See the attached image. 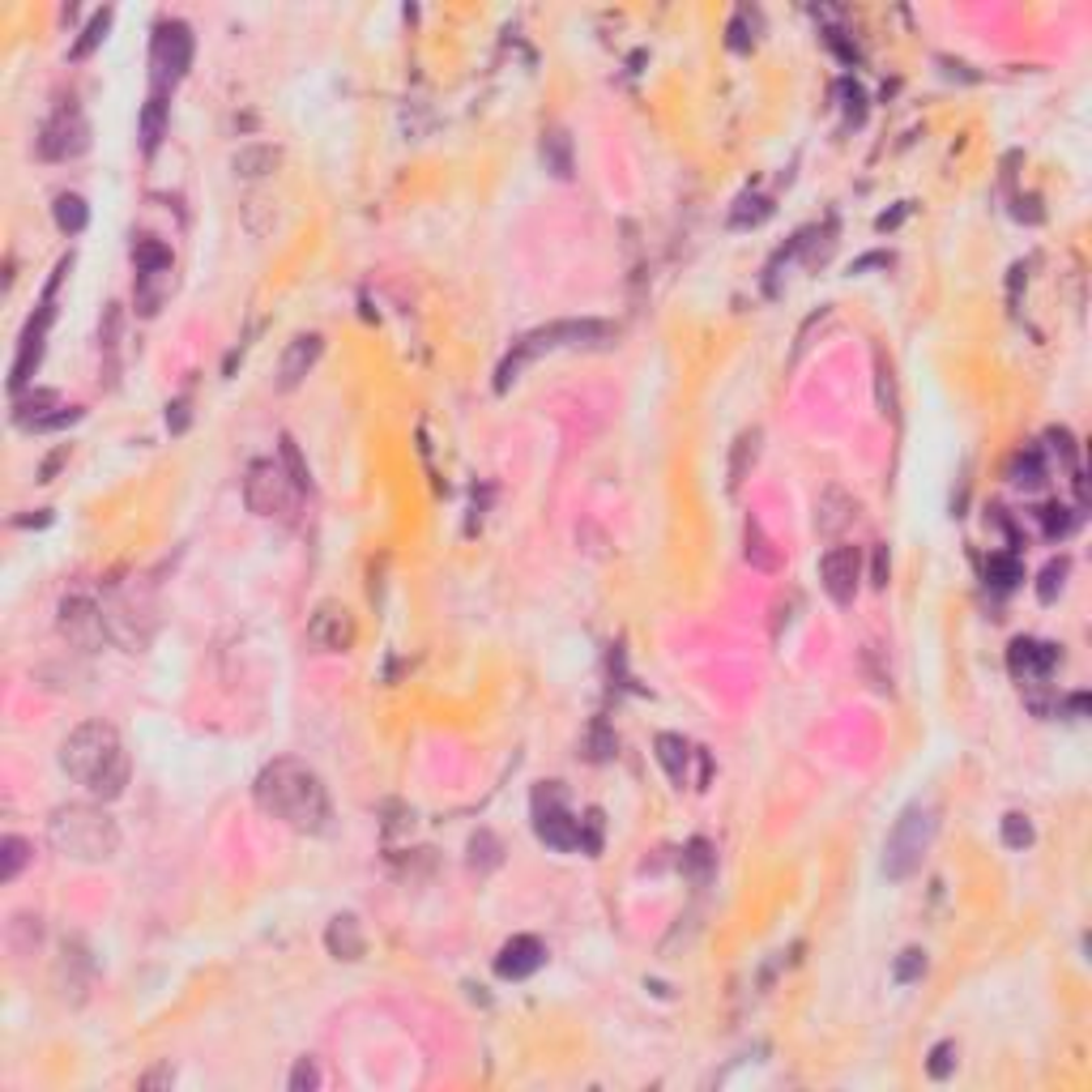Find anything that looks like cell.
I'll return each instance as SVG.
<instances>
[{"label": "cell", "mask_w": 1092, "mask_h": 1092, "mask_svg": "<svg viewBox=\"0 0 1092 1092\" xmlns=\"http://www.w3.org/2000/svg\"><path fill=\"white\" fill-rule=\"evenodd\" d=\"M252 798L256 807L286 823V828H295L303 837H321L329 833V819H333V807H329V790L321 781V772L295 760V756H282L274 764H265L252 781Z\"/></svg>", "instance_id": "6da1fadb"}, {"label": "cell", "mask_w": 1092, "mask_h": 1092, "mask_svg": "<svg viewBox=\"0 0 1092 1092\" xmlns=\"http://www.w3.org/2000/svg\"><path fill=\"white\" fill-rule=\"evenodd\" d=\"M60 768L103 803L129 790V751L111 721H82L60 743Z\"/></svg>", "instance_id": "7a4b0ae2"}, {"label": "cell", "mask_w": 1092, "mask_h": 1092, "mask_svg": "<svg viewBox=\"0 0 1092 1092\" xmlns=\"http://www.w3.org/2000/svg\"><path fill=\"white\" fill-rule=\"evenodd\" d=\"M47 845L68 862H111L120 854V823L94 803H64L47 819Z\"/></svg>", "instance_id": "3957f363"}, {"label": "cell", "mask_w": 1092, "mask_h": 1092, "mask_svg": "<svg viewBox=\"0 0 1092 1092\" xmlns=\"http://www.w3.org/2000/svg\"><path fill=\"white\" fill-rule=\"evenodd\" d=\"M615 337H619V329H615V325H606V321H555V325L533 329V333L521 337V342H513V350L504 354L500 372H495V393H508V384H513L533 359H542V354H551V350L611 346Z\"/></svg>", "instance_id": "277c9868"}, {"label": "cell", "mask_w": 1092, "mask_h": 1092, "mask_svg": "<svg viewBox=\"0 0 1092 1092\" xmlns=\"http://www.w3.org/2000/svg\"><path fill=\"white\" fill-rule=\"evenodd\" d=\"M935 837H939V807L935 803H909L901 815H896L892 833L884 841V875L892 884L909 880L913 870L927 862Z\"/></svg>", "instance_id": "5b68a950"}, {"label": "cell", "mask_w": 1092, "mask_h": 1092, "mask_svg": "<svg viewBox=\"0 0 1092 1092\" xmlns=\"http://www.w3.org/2000/svg\"><path fill=\"white\" fill-rule=\"evenodd\" d=\"M299 487L282 470V461H252L244 478V504L256 517H290L299 508Z\"/></svg>", "instance_id": "8992f818"}, {"label": "cell", "mask_w": 1092, "mask_h": 1092, "mask_svg": "<svg viewBox=\"0 0 1092 1092\" xmlns=\"http://www.w3.org/2000/svg\"><path fill=\"white\" fill-rule=\"evenodd\" d=\"M533 833H538L547 849H560V854L580 849V819L568 811L560 781H547L542 790H533Z\"/></svg>", "instance_id": "52a82bcc"}, {"label": "cell", "mask_w": 1092, "mask_h": 1092, "mask_svg": "<svg viewBox=\"0 0 1092 1092\" xmlns=\"http://www.w3.org/2000/svg\"><path fill=\"white\" fill-rule=\"evenodd\" d=\"M192 64V27L180 17H167L154 27L150 43V68H154V90H172Z\"/></svg>", "instance_id": "ba28073f"}, {"label": "cell", "mask_w": 1092, "mask_h": 1092, "mask_svg": "<svg viewBox=\"0 0 1092 1092\" xmlns=\"http://www.w3.org/2000/svg\"><path fill=\"white\" fill-rule=\"evenodd\" d=\"M90 150V125L78 107H56V115H47V125L39 129V154L47 162H68Z\"/></svg>", "instance_id": "9c48e42d"}, {"label": "cell", "mask_w": 1092, "mask_h": 1092, "mask_svg": "<svg viewBox=\"0 0 1092 1092\" xmlns=\"http://www.w3.org/2000/svg\"><path fill=\"white\" fill-rule=\"evenodd\" d=\"M819 585L837 606H849L862 585V551L858 547H828L819 560Z\"/></svg>", "instance_id": "30bf717a"}, {"label": "cell", "mask_w": 1092, "mask_h": 1092, "mask_svg": "<svg viewBox=\"0 0 1092 1092\" xmlns=\"http://www.w3.org/2000/svg\"><path fill=\"white\" fill-rule=\"evenodd\" d=\"M359 636L354 615L346 611L342 602H321L317 611L307 615V645L321 653H346Z\"/></svg>", "instance_id": "8fae6325"}, {"label": "cell", "mask_w": 1092, "mask_h": 1092, "mask_svg": "<svg viewBox=\"0 0 1092 1092\" xmlns=\"http://www.w3.org/2000/svg\"><path fill=\"white\" fill-rule=\"evenodd\" d=\"M60 636L68 645H78L86 653H94L103 640H107V623H103V611L94 606L86 594H73L60 602Z\"/></svg>", "instance_id": "7c38bea8"}, {"label": "cell", "mask_w": 1092, "mask_h": 1092, "mask_svg": "<svg viewBox=\"0 0 1092 1092\" xmlns=\"http://www.w3.org/2000/svg\"><path fill=\"white\" fill-rule=\"evenodd\" d=\"M52 317H56L52 299H43V303H39V317H35L27 329H21L17 359H13V372H9V388H13V393H21V388H27V384L35 380L39 359H43V337H47V325H52Z\"/></svg>", "instance_id": "4fadbf2b"}, {"label": "cell", "mask_w": 1092, "mask_h": 1092, "mask_svg": "<svg viewBox=\"0 0 1092 1092\" xmlns=\"http://www.w3.org/2000/svg\"><path fill=\"white\" fill-rule=\"evenodd\" d=\"M1007 666L1025 687H1037V683H1046L1050 670L1058 666V645L1020 636V640H1011V649H1007Z\"/></svg>", "instance_id": "5bb4252c"}, {"label": "cell", "mask_w": 1092, "mask_h": 1092, "mask_svg": "<svg viewBox=\"0 0 1092 1092\" xmlns=\"http://www.w3.org/2000/svg\"><path fill=\"white\" fill-rule=\"evenodd\" d=\"M325 354V337L321 333H299V337H290L282 359H278V388L282 393H290V388H299L303 376L317 368Z\"/></svg>", "instance_id": "9a60e30c"}, {"label": "cell", "mask_w": 1092, "mask_h": 1092, "mask_svg": "<svg viewBox=\"0 0 1092 1092\" xmlns=\"http://www.w3.org/2000/svg\"><path fill=\"white\" fill-rule=\"evenodd\" d=\"M542 960H547V948H542V939H533V935H513L500 948V956H495V974L504 978V982H525V978H533L542 968Z\"/></svg>", "instance_id": "2e32d148"}, {"label": "cell", "mask_w": 1092, "mask_h": 1092, "mask_svg": "<svg viewBox=\"0 0 1092 1092\" xmlns=\"http://www.w3.org/2000/svg\"><path fill=\"white\" fill-rule=\"evenodd\" d=\"M325 948H329V956H337V960H359L363 952H368V939H363V927H359V917H354V913H337V917L329 921Z\"/></svg>", "instance_id": "e0dca14e"}, {"label": "cell", "mask_w": 1092, "mask_h": 1092, "mask_svg": "<svg viewBox=\"0 0 1092 1092\" xmlns=\"http://www.w3.org/2000/svg\"><path fill=\"white\" fill-rule=\"evenodd\" d=\"M858 517V504L849 500L841 487H828L819 495V504H815V525H819V533L823 538H837V533L849 525Z\"/></svg>", "instance_id": "ac0fdd59"}, {"label": "cell", "mask_w": 1092, "mask_h": 1092, "mask_svg": "<svg viewBox=\"0 0 1092 1092\" xmlns=\"http://www.w3.org/2000/svg\"><path fill=\"white\" fill-rule=\"evenodd\" d=\"M278 162H282V150H278V145L252 141V145H239V150H235L231 172H235L239 180H260V176L278 172Z\"/></svg>", "instance_id": "d6986e66"}, {"label": "cell", "mask_w": 1092, "mask_h": 1092, "mask_svg": "<svg viewBox=\"0 0 1092 1092\" xmlns=\"http://www.w3.org/2000/svg\"><path fill=\"white\" fill-rule=\"evenodd\" d=\"M653 751H658V764L666 768V776L674 786H687V764L696 760V747L683 734H658L653 739Z\"/></svg>", "instance_id": "ffe728a7"}, {"label": "cell", "mask_w": 1092, "mask_h": 1092, "mask_svg": "<svg viewBox=\"0 0 1092 1092\" xmlns=\"http://www.w3.org/2000/svg\"><path fill=\"white\" fill-rule=\"evenodd\" d=\"M743 560L756 572H764V576H772L776 568H781V551H776V542L764 533L760 521H747V529H743Z\"/></svg>", "instance_id": "44dd1931"}, {"label": "cell", "mask_w": 1092, "mask_h": 1092, "mask_svg": "<svg viewBox=\"0 0 1092 1092\" xmlns=\"http://www.w3.org/2000/svg\"><path fill=\"white\" fill-rule=\"evenodd\" d=\"M760 440H764V431L760 427H747L739 440L730 444V470H725V487L739 491L743 487V478L751 474V466L760 461Z\"/></svg>", "instance_id": "7402d4cb"}, {"label": "cell", "mask_w": 1092, "mask_h": 1092, "mask_svg": "<svg viewBox=\"0 0 1092 1092\" xmlns=\"http://www.w3.org/2000/svg\"><path fill=\"white\" fill-rule=\"evenodd\" d=\"M137 133H141V150L154 154L162 133H167V90H150V99H145V107H141Z\"/></svg>", "instance_id": "603a6c76"}, {"label": "cell", "mask_w": 1092, "mask_h": 1092, "mask_svg": "<svg viewBox=\"0 0 1092 1092\" xmlns=\"http://www.w3.org/2000/svg\"><path fill=\"white\" fill-rule=\"evenodd\" d=\"M1007 478H1011V487H1020V491H1041L1050 474H1046V461H1041V453L1037 448H1025V453L1011 457Z\"/></svg>", "instance_id": "cb8c5ba5"}, {"label": "cell", "mask_w": 1092, "mask_h": 1092, "mask_svg": "<svg viewBox=\"0 0 1092 1092\" xmlns=\"http://www.w3.org/2000/svg\"><path fill=\"white\" fill-rule=\"evenodd\" d=\"M542 162L555 180H572V137L568 129H551L542 133Z\"/></svg>", "instance_id": "d4e9b609"}, {"label": "cell", "mask_w": 1092, "mask_h": 1092, "mask_svg": "<svg viewBox=\"0 0 1092 1092\" xmlns=\"http://www.w3.org/2000/svg\"><path fill=\"white\" fill-rule=\"evenodd\" d=\"M683 875L696 884V888H709V880H713V870H717V854H713V845L705 841V837H696L687 849H683Z\"/></svg>", "instance_id": "484cf974"}, {"label": "cell", "mask_w": 1092, "mask_h": 1092, "mask_svg": "<svg viewBox=\"0 0 1092 1092\" xmlns=\"http://www.w3.org/2000/svg\"><path fill=\"white\" fill-rule=\"evenodd\" d=\"M52 218H56V227L64 235H82L90 227V205H86V197H78V192H60V197L52 201Z\"/></svg>", "instance_id": "4316f807"}, {"label": "cell", "mask_w": 1092, "mask_h": 1092, "mask_svg": "<svg viewBox=\"0 0 1092 1092\" xmlns=\"http://www.w3.org/2000/svg\"><path fill=\"white\" fill-rule=\"evenodd\" d=\"M167 290H172V270H158V274H137V312L141 317H154L162 307Z\"/></svg>", "instance_id": "83f0119b"}, {"label": "cell", "mask_w": 1092, "mask_h": 1092, "mask_svg": "<svg viewBox=\"0 0 1092 1092\" xmlns=\"http://www.w3.org/2000/svg\"><path fill=\"white\" fill-rule=\"evenodd\" d=\"M27 862H31V841L9 833L5 841H0V884H13Z\"/></svg>", "instance_id": "f1b7e54d"}, {"label": "cell", "mask_w": 1092, "mask_h": 1092, "mask_svg": "<svg viewBox=\"0 0 1092 1092\" xmlns=\"http://www.w3.org/2000/svg\"><path fill=\"white\" fill-rule=\"evenodd\" d=\"M133 260H137V274H158V270H172V248H167L162 239L141 235L137 244H133Z\"/></svg>", "instance_id": "f546056e"}, {"label": "cell", "mask_w": 1092, "mask_h": 1092, "mask_svg": "<svg viewBox=\"0 0 1092 1092\" xmlns=\"http://www.w3.org/2000/svg\"><path fill=\"white\" fill-rule=\"evenodd\" d=\"M52 406H56V393H52V388H39V393H31V397H17V401H13V423L35 431V423H43Z\"/></svg>", "instance_id": "4dcf8cb0"}, {"label": "cell", "mask_w": 1092, "mask_h": 1092, "mask_svg": "<svg viewBox=\"0 0 1092 1092\" xmlns=\"http://www.w3.org/2000/svg\"><path fill=\"white\" fill-rule=\"evenodd\" d=\"M986 580L994 589H1015L1025 580V568H1020V560H1015V551H1007V555H990V564H986Z\"/></svg>", "instance_id": "1f68e13d"}, {"label": "cell", "mask_w": 1092, "mask_h": 1092, "mask_svg": "<svg viewBox=\"0 0 1092 1092\" xmlns=\"http://www.w3.org/2000/svg\"><path fill=\"white\" fill-rule=\"evenodd\" d=\"M107 27H111V9H99V13H94V17L86 21L82 39H78V43L68 47V56H73V60H86V56L94 52V47H99V43L107 39Z\"/></svg>", "instance_id": "d6a6232c"}, {"label": "cell", "mask_w": 1092, "mask_h": 1092, "mask_svg": "<svg viewBox=\"0 0 1092 1092\" xmlns=\"http://www.w3.org/2000/svg\"><path fill=\"white\" fill-rule=\"evenodd\" d=\"M999 833H1003V845L1007 849H1029L1033 845V819L1025 815V811H1007L1003 815V823H999Z\"/></svg>", "instance_id": "836d02e7"}, {"label": "cell", "mask_w": 1092, "mask_h": 1092, "mask_svg": "<svg viewBox=\"0 0 1092 1092\" xmlns=\"http://www.w3.org/2000/svg\"><path fill=\"white\" fill-rule=\"evenodd\" d=\"M927 978V952L921 948H905L892 964V982L896 986H909V982H921Z\"/></svg>", "instance_id": "e575fe53"}, {"label": "cell", "mask_w": 1092, "mask_h": 1092, "mask_svg": "<svg viewBox=\"0 0 1092 1092\" xmlns=\"http://www.w3.org/2000/svg\"><path fill=\"white\" fill-rule=\"evenodd\" d=\"M278 453H282V470L290 474V482H295L299 491H307V487H312V474H307V466H303L299 444L290 440V435H282V440H278Z\"/></svg>", "instance_id": "d590c367"}, {"label": "cell", "mask_w": 1092, "mask_h": 1092, "mask_svg": "<svg viewBox=\"0 0 1092 1092\" xmlns=\"http://www.w3.org/2000/svg\"><path fill=\"white\" fill-rule=\"evenodd\" d=\"M772 213L768 197H739V209H730V227L734 231H747V227H760L764 218Z\"/></svg>", "instance_id": "8d00e7d4"}, {"label": "cell", "mask_w": 1092, "mask_h": 1092, "mask_svg": "<svg viewBox=\"0 0 1092 1092\" xmlns=\"http://www.w3.org/2000/svg\"><path fill=\"white\" fill-rule=\"evenodd\" d=\"M956 1058H960L956 1041H935L931 1054H927V1076H931V1080H948V1076L956 1072Z\"/></svg>", "instance_id": "74e56055"}, {"label": "cell", "mask_w": 1092, "mask_h": 1092, "mask_svg": "<svg viewBox=\"0 0 1092 1092\" xmlns=\"http://www.w3.org/2000/svg\"><path fill=\"white\" fill-rule=\"evenodd\" d=\"M1066 572H1072V564H1066V560H1050L1046 568H1041V576H1037V602H1046V606H1050V602L1062 594Z\"/></svg>", "instance_id": "f35d334b"}, {"label": "cell", "mask_w": 1092, "mask_h": 1092, "mask_svg": "<svg viewBox=\"0 0 1092 1092\" xmlns=\"http://www.w3.org/2000/svg\"><path fill=\"white\" fill-rule=\"evenodd\" d=\"M470 866L474 870H491V866H500V841L482 828V833H474V841H470Z\"/></svg>", "instance_id": "ab89813d"}, {"label": "cell", "mask_w": 1092, "mask_h": 1092, "mask_svg": "<svg viewBox=\"0 0 1092 1092\" xmlns=\"http://www.w3.org/2000/svg\"><path fill=\"white\" fill-rule=\"evenodd\" d=\"M286 1088H290V1092H317V1088H321V1066H317V1058H299V1062H295V1072H290V1080H286Z\"/></svg>", "instance_id": "60d3db41"}, {"label": "cell", "mask_w": 1092, "mask_h": 1092, "mask_svg": "<svg viewBox=\"0 0 1092 1092\" xmlns=\"http://www.w3.org/2000/svg\"><path fill=\"white\" fill-rule=\"evenodd\" d=\"M837 94H841V107H845V115L854 120V125H862V115H866V94H862V86L858 82H837Z\"/></svg>", "instance_id": "b9f144b4"}, {"label": "cell", "mask_w": 1092, "mask_h": 1092, "mask_svg": "<svg viewBox=\"0 0 1092 1092\" xmlns=\"http://www.w3.org/2000/svg\"><path fill=\"white\" fill-rule=\"evenodd\" d=\"M1041 525H1046V538H1066L1076 525V517L1066 513L1062 504H1050V508H1041Z\"/></svg>", "instance_id": "7bdbcfd3"}, {"label": "cell", "mask_w": 1092, "mask_h": 1092, "mask_svg": "<svg viewBox=\"0 0 1092 1092\" xmlns=\"http://www.w3.org/2000/svg\"><path fill=\"white\" fill-rule=\"evenodd\" d=\"M602 828H606V819H602V811L594 807L585 819H580V849H585V854L594 858L598 849H602Z\"/></svg>", "instance_id": "ee69618b"}, {"label": "cell", "mask_w": 1092, "mask_h": 1092, "mask_svg": "<svg viewBox=\"0 0 1092 1092\" xmlns=\"http://www.w3.org/2000/svg\"><path fill=\"white\" fill-rule=\"evenodd\" d=\"M1046 444H1050V453H1058V457L1066 461V466H1076V461H1080V448H1076V435H1072V431H1066V427H1050V431H1046Z\"/></svg>", "instance_id": "f6af8a7d"}, {"label": "cell", "mask_w": 1092, "mask_h": 1092, "mask_svg": "<svg viewBox=\"0 0 1092 1092\" xmlns=\"http://www.w3.org/2000/svg\"><path fill=\"white\" fill-rule=\"evenodd\" d=\"M875 384H880V410L884 415H896V384H892V368H884V354H875Z\"/></svg>", "instance_id": "bcb514c9"}, {"label": "cell", "mask_w": 1092, "mask_h": 1092, "mask_svg": "<svg viewBox=\"0 0 1092 1092\" xmlns=\"http://www.w3.org/2000/svg\"><path fill=\"white\" fill-rule=\"evenodd\" d=\"M747 17H751L747 9H739V13L730 17V39H725V43H730L734 52H751V47H756V39L747 35Z\"/></svg>", "instance_id": "7dc6e473"}, {"label": "cell", "mask_w": 1092, "mask_h": 1092, "mask_svg": "<svg viewBox=\"0 0 1092 1092\" xmlns=\"http://www.w3.org/2000/svg\"><path fill=\"white\" fill-rule=\"evenodd\" d=\"M1011 218H1015V223H1029V227H1037L1041 218H1046V213H1041V197H1033V192H1029V197H1015V205H1011Z\"/></svg>", "instance_id": "c3c4849f"}, {"label": "cell", "mask_w": 1092, "mask_h": 1092, "mask_svg": "<svg viewBox=\"0 0 1092 1092\" xmlns=\"http://www.w3.org/2000/svg\"><path fill=\"white\" fill-rule=\"evenodd\" d=\"M82 419V406H60L56 415H47L43 423H35V431H60V427H73Z\"/></svg>", "instance_id": "681fc988"}, {"label": "cell", "mask_w": 1092, "mask_h": 1092, "mask_svg": "<svg viewBox=\"0 0 1092 1092\" xmlns=\"http://www.w3.org/2000/svg\"><path fill=\"white\" fill-rule=\"evenodd\" d=\"M188 419H192L188 397H176L172 406H167V427H172V435H184L188 431Z\"/></svg>", "instance_id": "f907efd6"}, {"label": "cell", "mask_w": 1092, "mask_h": 1092, "mask_svg": "<svg viewBox=\"0 0 1092 1092\" xmlns=\"http://www.w3.org/2000/svg\"><path fill=\"white\" fill-rule=\"evenodd\" d=\"M888 572H892V564H888V547H875V568H870V585L884 589V585H888Z\"/></svg>", "instance_id": "816d5d0a"}, {"label": "cell", "mask_w": 1092, "mask_h": 1092, "mask_svg": "<svg viewBox=\"0 0 1092 1092\" xmlns=\"http://www.w3.org/2000/svg\"><path fill=\"white\" fill-rule=\"evenodd\" d=\"M172 1084H176V1072H172V1066H158V1072L141 1076V1088H172Z\"/></svg>", "instance_id": "f5cc1de1"}, {"label": "cell", "mask_w": 1092, "mask_h": 1092, "mask_svg": "<svg viewBox=\"0 0 1092 1092\" xmlns=\"http://www.w3.org/2000/svg\"><path fill=\"white\" fill-rule=\"evenodd\" d=\"M875 265H892V256H888V252H870V256H858V260H854V270H849V274H866V270H875Z\"/></svg>", "instance_id": "db71d44e"}]
</instances>
